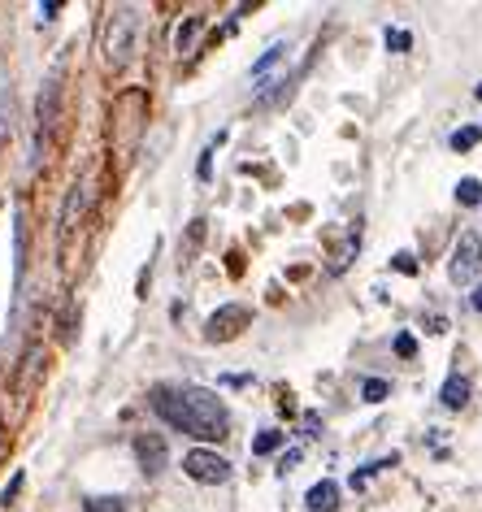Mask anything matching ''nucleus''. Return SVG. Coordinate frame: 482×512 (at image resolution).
Masks as SVG:
<instances>
[{"mask_svg":"<svg viewBox=\"0 0 482 512\" xmlns=\"http://www.w3.org/2000/svg\"><path fill=\"white\" fill-rule=\"evenodd\" d=\"M152 413L166 417L174 430L205 439V443H218L231 434V413L205 387H157L152 391Z\"/></svg>","mask_w":482,"mask_h":512,"instance_id":"nucleus-1","label":"nucleus"},{"mask_svg":"<svg viewBox=\"0 0 482 512\" xmlns=\"http://www.w3.org/2000/svg\"><path fill=\"white\" fill-rule=\"evenodd\" d=\"M135 31H139L135 9L131 5L113 9L109 22H105V61H109L113 70H122L126 61H131V53H135Z\"/></svg>","mask_w":482,"mask_h":512,"instance_id":"nucleus-2","label":"nucleus"},{"mask_svg":"<svg viewBox=\"0 0 482 512\" xmlns=\"http://www.w3.org/2000/svg\"><path fill=\"white\" fill-rule=\"evenodd\" d=\"M482 270V239L474 235V230H465L461 239H456V248H452V261H448V278L456 287H469L478 278Z\"/></svg>","mask_w":482,"mask_h":512,"instance_id":"nucleus-3","label":"nucleus"},{"mask_svg":"<svg viewBox=\"0 0 482 512\" xmlns=\"http://www.w3.org/2000/svg\"><path fill=\"white\" fill-rule=\"evenodd\" d=\"M183 473L192 482H200V486H218V482L231 478V460L218 456V452H205V447H196V452L183 456Z\"/></svg>","mask_w":482,"mask_h":512,"instance_id":"nucleus-4","label":"nucleus"},{"mask_svg":"<svg viewBox=\"0 0 482 512\" xmlns=\"http://www.w3.org/2000/svg\"><path fill=\"white\" fill-rule=\"evenodd\" d=\"M248 326H252V313L244 309V304H222V309L205 322V339L209 343H231V339L244 335Z\"/></svg>","mask_w":482,"mask_h":512,"instance_id":"nucleus-5","label":"nucleus"},{"mask_svg":"<svg viewBox=\"0 0 482 512\" xmlns=\"http://www.w3.org/2000/svg\"><path fill=\"white\" fill-rule=\"evenodd\" d=\"M57 105H61V79L53 74V79L44 83L40 100H35V152H40V144L48 139V131L57 126Z\"/></svg>","mask_w":482,"mask_h":512,"instance_id":"nucleus-6","label":"nucleus"},{"mask_svg":"<svg viewBox=\"0 0 482 512\" xmlns=\"http://www.w3.org/2000/svg\"><path fill=\"white\" fill-rule=\"evenodd\" d=\"M135 460H139V469H144L148 478L166 473V465H170L166 439H161V434H135Z\"/></svg>","mask_w":482,"mask_h":512,"instance_id":"nucleus-7","label":"nucleus"},{"mask_svg":"<svg viewBox=\"0 0 482 512\" xmlns=\"http://www.w3.org/2000/svg\"><path fill=\"white\" fill-rule=\"evenodd\" d=\"M83 204H87V183H74L70 187V200H66V213H61V239L74 235V222L83 217Z\"/></svg>","mask_w":482,"mask_h":512,"instance_id":"nucleus-8","label":"nucleus"},{"mask_svg":"<svg viewBox=\"0 0 482 512\" xmlns=\"http://www.w3.org/2000/svg\"><path fill=\"white\" fill-rule=\"evenodd\" d=\"M357 248H361V230H344V239H339L331 252V274H344L348 261L357 256Z\"/></svg>","mask_w":482,"mask_h":512,"instance_id":"nucleus-9","label":"nucleus"},{"mask_svg":"<svg viewBox=\"0 0 482 512\" xmlns=\"http://www.w3.org/2000/svg\"><path fill=\"white\" fill-rule=\"evenodd\" d=\"M304 504H309L313 512H335V508H339V486H335V482H317Z\"/></svg>","mask_w":482,"mask_h":512,"instance_id":"nucleus-10","label":"nucleus"},{"mask_svg":"<svg viewBox=\"0 0 482 512\" xmlns=\"http://www.w3.org/2000/svg\"><path fill=\"white\" fill-rule=\"evenodd\" d=\"M439 400L443 404H448V408H465L469 404V382L465 378H448V382H443V391H439Z\"/></svg>","mask_w":482,"mask_h":512,"instance_id":"nucleus-11","label":"nucleus"},{"mask_svg":"<svg viewBox=\"0 0 482 512\" xmlns=\"http://www.w3.org/2000/svg\"><path fill=\"white\" fill-rule=\"evenodd\" d=\"M200 239H205V217H196L192 230H187V243L179 248V270H187V265H192V256H196V248H200Z\"/></svg>","mask_w":482,"mask_h":512,"instance_id":"nucleus-12","label":"nucleus"},{"mask_svg":"<svg viewBox=\"0 0 482 512\" xmlns=\"http://www.w3.org/2000/svg\"><path fill=\"white\" fill-rule=\"evenodd\" d=\"M200 27H205V18H187L183 22V27H179V35H174V48H179V53H192V40H196V35H200Z\"/></svg>","mask_w":482,"mask_h":512,"instance_id":"nucleus-13","label":"nucleus"},{"mask_svg":"<svg viewBox=\"0 0 482 512\" xmlns=\"http://www.w3.org/2000/svg\"><path fill=\"white\" fill-rule=\"evenodd\" d=\"M83 512H126V508H122L118 495H92V499L83 504Z\"/></svg>","mask_w":482,"mask_h":512,"instance_id":"nucleus-14","label":"nucleus"},{"mask_svg":"<svg viewBox=\"0 0 482 512\" xmlns=\"http://www.w3.org/2000/svg\"><path fill=\"white\" fill-rule=\"evenodd\" d=\"M456 200H461V204H478L482 200V183H478V178H461V187H456Z\"/></svg>","mask_w":482,"mask_h":512,"instance_id":"nucleus-15","label":"nucleus"},{"mask_svg":"<svg viewBox=\"0 0 482 512\" xmlns=\"http://www.w3.org/2000/svg\"><path fill=\"white\" fill-rule=\"evenodd\" d=\"M278 447H283V434H278V430H265L261 439L252 443V452H257V456H270V452H278Z\"/></svg>","mask_w":482,"mask_h":512,"instance_id":"nucleus-16","label":"nucleus"},{"mask_svg":"<svg viewBox=\"0 0 482 512\" xmlns=\"http://www.w3.org/2000/svg\"><path fill=\"white\" fill-rule=\"evenodd\" d=\"M387 391H391V387H387L383 378H370V382H365V387H361V395H365V400H370V404H378Z\"/></svg>","mask_w":482,"mask_h":512,"instance_id":"nucleus-17","label":"nucleus"},{"mask_svg":"<svg viewBox=\"0 0 482 512\" xmlns=\"http://www.w3.org/2000/svg\"><path fill=\"white\" fill-rule=\"evenodd\" d=\"M474 144H478V131H474V126H465V131L452 135V148H456V152H469Z\"/></svg>","mask_w":482,"mask_h":512,"instance_id":"nucleus-18","label":"nucleus"},{"mask_svg":"<svg viewBox=\"0 0 482 512\" xmlns=\"http://www.w3.org/2000/svg\"><path fill=\"white\" fill-rule=\"evenodd\" d=\"M396 270H400V274H413V270H417V261H413L409 252H400V256H396Z\"/></svg>","mask_w":482,"mask_h":512,"instance_id":"nucleus-19","label":"nucleus"},{"mask_svg":"<svg viewBox=\"0 0 482 512\" xmlns=\"http://www.w3.org/2000/svg\"><path fill=\"white\" fill-rule=\"evenodd\" d=\"M387 48H409V35H404V31H387Z\"/></svg>","mask_w":482,"mask_h":512,"instance_id":"nucleus-20","label":"nucleus"},{"mask_svg":"<svg viewBox=\"0 0 482 512\" xmlns=\"http://www.w3.org/2000/svg\"><path fill=\"white\" fill-rule=\"evenodd\" d=\"M396 352H400V356H413V339L400 335V339H396Z\"/></svg>","mask_w":482,"mask_h":512,"instance_id":"nucleus-21","label":"nucleus"},{"mask_svg":"<svg viewBox=\"0 0 482 512\" xmlns=\"http://www.w3.org/2000/svg\"><path fill=\"white\" fill-rule=\"evenodd\" d=\"M5 139H9V126L0 122V157H5Z\"/></svg>","mask_w":482,"mask_h":512,"instance_id":"nucleus-22","label":"nucleus"},{"mask_svg":"<svg viewBox=\"0 0 482 512\" xmlns=\"http://www.w3.org/2000/svg\"><path fill=\"white\" fill-rule=\"evenodd\" d=\"M469 304H474V309H478V313H482V287H478V291H474V296H469Z\"/></svg>","mask_w":482,"mask_h":512,"instance_id":"nucleus-23","label":"nucleus"},{"mask_svg":"<svg viewBox=\"0 0 482 512\" xmlns=\"http://www.w3.org/2000/svg\"><path fill=\"white\" fill-rule=\"evenodd\" d=\"M478 100H482V87H478Z\"/></svg>","mask_w":482,"mask_h":512,"instance_id":"nucleus-24","label":"nucleus"}]
</instances>
